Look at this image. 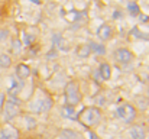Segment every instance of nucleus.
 I'll list each match as a JSON object with an SVG mask.
<instances>
[{"label":"nucleus","mask_w":149,"mask_h":139,"mask_svg":"<svg viewBox=\"0 0 149 139\" xmlns=\"http://www.w3.org/2000/svg\"><path fill=\"white\" fill-rule=\"evenodd\" d=\"M20 109H22V100L19 98V96H9L6 97V103L1 109V119L4 123H10L13 122L19 115H20Z\"/></svg>","instance_id":"1"},{"label":"nucleus","mask_w":149,"mask_h":139,"mask_svg":"<svg viewBox=\"0 0 149 139\" xmlns=\"http://www.w3.org/2000/svg\"><path fill=\"white\" fill-rule=\"evenodd\" d=\"M103 119V112L97 106H90V107H84L80 113H78V120L87 128H94L97 126Z\"/></svg>","instance_id":"2"},{"label":"nucleus","mask_w":149,"mask_h":139,"mask_svg":"<svg viewBox=\"0 0 149 139\" xmlns=\"http://www.w3.org/2000/svg\"><path fill=\"white\" fill-rule=\"evenodd\" d=\"M83 98V93H81V87L80 83L77 80H71L64 86V101L68 106H77Z\"/></svg>","instance_id":"3"},{"label":"nucleus","mask_w":149,"mask_h":139,"mask_svg":"<svg viewBox=\"0 0 149 139\" xmlns=\"http://www.w3.org/2000/svg\"><path fill=\"white\" fill-rule=\"evenodd\" d=\"M52 104H54V100L52 97H49L48 94H42L39 96L36 100L31 101L29 103V110L32 113H36V115H42V113H48L51 109H52Z\"/></svg>","instance_id":"4"},{"label":"nucleus","mask_w":149,"mask_h":139,"mask_svg":"<svg viewBox=\"0 0 149 139\" xmlns=\"http://www.w3.org/2000/svg\"><path fill=\"white\" fill-rule=\"evenodd\" d=\"M116 116L123 123H132L138 117V109L130 103H122L116 109Z\"/></svg>","instance_id":"5"},{"label":"nucleus","mask_w":149,"mask_h":139,"mask_svg":"<svg viewBox=\"0 0 149 139\" xmlns=\"http://www.w3.org/2000/svg\"><path fill=\"white\" fill-rule=\"evenodd\" d=\"M113 58H114V61L117 62V64H120V65H129L133 59H135V54L129 49V48H125V46H122V48H117L114 52H113Z\"/></svg>","instance_id":"6"},{"label":"nucleus","mask_w":149,"mask_h":139,"mask_svg":"<svg viewBox=\"0 0 149 139\" xmlns=\"http://www.w3.org/2000/svg\"><path fill=\"white\" fill-rule=\"evenodd\" d=\"M96 35H97V38H99L101 42H107V41H110L114 36V28L111 25H109V23H103L97 29V34Z\"/></svg>","instance_id":"7"},{"label":"nucleus","mask_w":149,"mask_h":139,"mask_svg":"<svg viewBox=\"0 0 149 139\" xmlns=\"http://www.w3.org/2000/svg\"><path fill=\"white\" fill-rule=\"evenodd\" d=\"M0 139H20V133L15 126L6 125L0 128Z\"/></svg>","instance_id":"8"},{"label":"nucleus","mask_w":149,"mask_h":139,"mask_svg":"<svg viewBox=\"0 0 149 139\" xmlns=\"http://www.w3.org/2000/svg\"><path fill=\"white\" fill-rule=\"evenodd\" d=\"M51 42H52V48H55L56 51H68L67 42L64 39V36L59 32H54L51 36Z\"/></svg>","instance_id":"9"},{"label":"nucleus","mask_w":149,"mask_h":139,"mask_svg":"<svg viewBox=\"0 0 149 139\" xmlns=\"http://www.w3.org/2000/svg\"><path fill=\"white\" fill-rule=\"evenodd\" d=\"M15 77L17 80H22V81L28 80L31 77V67L26 65V64H23V62L17 64L16 65V70H15Z\"/></svg>","instance_id":"10"},{"label":"nucleus","mask_w":149,"mask_h":139,"mask_svg":"<svg viewBox=\"0 0 149 139\" xmlns=\"http://www.w3.org/2000/svg\"><path fill=\"white\" fill-rule=\"evenodd\" d=\"M61 115L64 119H68V120H78V113L75 110L74 106H68V104H64L61 107Z\"/></svg>","instance_id":"11"},{"label":"nucleus","mask_w":149,"mask_h":139,"mask_svg":"<svg viewBox=\"0 0 149 139\" xmlns=\"http://www.w3.org/2000/svg\"><path fill=\"white\" fill-rule=\"evenodd\" d=\"M97 73L103 81H109L111 78V65L109 62H101L97 68Z\"/></svg>","instance_id":"12"},{"label":"nucleus","mask_w":149,"mask_h":139,"mask_svg":"<svg viewBox=\"0 0 149 139\" xmlns=\"http://www.w3.org/2000/svg\"><path fill=\"white\" fill-rule=\"evenodd\" d=\"M23 86H25V81H22V80H17L16 77L12 80V83H10V87H9V90H7V94L9 96H19V93L23 90Z\"/></svg>","instance_id":"13"},{"label":"nucleus","mask_w":149,"mask_h":139,"mask_svg":"<svg viewBox=\"0 0 149 139\" xmlns=\"http://www.w3.org/2000/svg\"><path fill=\"white\" fill-rule=\"evenodd\" d=\"M129 135L132 139H146V133L142 125H133L129 131Z\"/></svg>","instance_id":"14"},{"label":"nucleus","mask_w":149,"mask_h":139,"mask_svg":"<svg viewBox=\"0 0 149 139\" xmlns=\"http://www.w3.org/2000/svg\"><path fill=\"white\" fill-rule=\"evenodd\" d=\"M59 139H84L81 132H77L74 129H62L59 132Z\"/></svg>","instance_id":"15"},{"label":"nucleus","mask_w":149,"mask_h":139,"mask_svg":"<svg viewBox=\"0 0 149 139\" xmlns=\"http://www.w3.org/2000/svg\"><path fill=\"white\" fill-rule=\"evenodd\" d=\"M90 54H91V49H90L88 44L78 45V46H77V49H75V55H77L78 58H81V59L88 58V57H90Z\"/></svg>","instance_id":"16"},{"label":"nucleus","mask_w":149,"mask_h":139,"mask_svg":"<svg viewBox=\"0 0 149 139\" xmlns=\"http://www.w3.org/2000/svg\"><path fill=\"white\" fill-rule=\"evenodd\" d=\"M88 46H90L91 52H94V54H97V55H101V57L106 55V52H107L104 44H100V42H96V41H90V42H88Z\"/></svg>","instance_id":"17"},{"label":"nucleus","mask_w":149,"mask_h":139,"mask_svg":"<svg viewBox=\"0 0 149 139\" xmlns=\"http://www.w3.org/2000/svg\"><path fill=\"white\" fill-rule=\"evenodd\" d=\"M12 64H13V59L9 54H6V52L0 54V68L1 70H9L12 67Z\"/></svg>","instance_id":"18"},{"label":"nucleus","mask_w":149,"mask_h":139,"mask_svg":"<svg viewBox=\"0 0 149 139\" xmlns=\"http://www.w3.org/2000/svg\"><path fill=\"white\" fill-rule=\"evenodd\" d=\"M130 35L135 38V39H141V41H149V34L142 32L138 26H135L132 31H130Z\"/></svg>","instance_id":"19"},{"label":"nucleus","mask_w":149,"mask_h":139,"mask_svg":"<svg viewBox=\"0 0 149 139\" xmlns=\"http://www.w3.org/2000/svg\"><path fill=\"white\" fill-rule=\"evenodd\" d=\"M12 52L15 54V55H19L20 52H22V48H23V44H22V41L19 39V36H15L13 39H12Z\"/></svg>","instance_id":"20"},{"label":"nucleus","mask_w":149,"mask_h":139,"mask_svg":"<svg viewBox=\"0 0 149 139\" xmlns=\"http://www.w3.org/2000/svg\"><path fill=\"white\" fill-rule=\"evenodd\" d=\"M127 12H129L130 16L136 17V16L141 15V7H139V4L136 1H129L127 3Z\"/></svg>","instance_id":"21"},{"label":"nucleus","mask_w":149,"mask_h":139,"mask_svg":"<svg viewBox=\"0 0 149 139\" xmlns=\"http://www.w3.org/2000/svg\"><path fill=\"white\" fill-rule=\"evenodd\" d=\"M36 125H38V122H36V119L33 117V116H31V115H26L25 116V128L26 129H35L36 128Z\"/></svg>","instance_id":"22"},{"label":"nucleus","mask_w":149,"mask_h":139,"mask_svg":"<svg viewBox=\"0 0 149 139\" xmlns=\"http://www.w3.org/2000/svg\"><path fill=\"white\" fill-rule=\"evenodd\" d=\"M33 42H35V35H32V34H29V32H25V35H23V42H22V44H25L26 46H32Z\"/></svg>","instance_id":"23"},{"label":"nucleus","mask_w":149,"mask_h":139,"mask_svg":"<svg viewBox=\"0 0 149 139\" xmlns=\"http://www.w3.org/2000/svg\"><path fill=\"white\" fill-rule=\"evenodd\" d=\"M45 57H47V59H49V61L56 59V58H58V51H56L55 48H52V46H51V49L47 52V55H45Z\"/></svg>","instance_id":"24"},{"label":"nucleus","mask_w":149,"mask_h":139,"mask_svg":"<svg viewBox=\"0 0 149 139\" xmlns=\"http://www.w3.org/2000/svg\"><path fill=\"white\" fill-rule=\"evenodd\" d=\"M7 38H9V31L6 28H0V44L4 42Z\"/></svg>","instance_id":"25"},{"label":"nucleus","mask_w":149,"mask_h":139,"mask_svg":"<svg viewBox=\"0 0 149 139\" xmlns=\"http://www.w3.org/2000/svg\"><path fill=\"white\" fill-rule=\"evenodd\" d=\"M96 104H99V106H104V104H106V98H104L103 94H99V96L96 97Z\"/></svg>","instance_id":"26"},{"label":"nucleus","mask_w":149,"mask_h":139,"mask_svg":"<svg viewBox=\"0 0 149 139\" xmlns=\"http://www.w3.org/2000/svg\"><path fill=\"white\" fill-rule=\"evenodd\" d=\"M6 97H7V94L0 90V110L3 109V106H4V103H6Z\"/></svg>","instance_id":"27"},{"label":"nucleus","mask_w":149,"mask_h":139,"mask_svg":"<svg viewBox=\"0 0 149 139\" xmlns=\"http://www.w3.org/2000/svg\"><path fill=\"white\" fill-rule=\"evenodd\" d=\"M136 101H141V104H139V106H141V109H146V107H148V100H142L141 97H138V98H136Z\"/></svg>","instance_id":"28"},{"label":"nucleus","mask_w":149,"mask_h":139,"mask_svg":"<svg viewBox=\"0 0 149 139\" xmlns=\"http://www.w3.org/2000/svg\"><path fill=\"white\" fill-rule=\"evenodd\" d=\"M123 16V12L122 10H114V13H113V19H120Z\"/></svg>","instance_id":"29"},{"label":"nucleus","mask_w":149,"mask_h":139,"mask_svg":"<svg viewBox=\"0 0 149 139\" xmlns=\"http://www.w3.org/2000/svg\"><path fill=\"white\" fill-rule=\"evenodd\" d=\"M88 138H90V139H100L99 136H97V135L91 131V129H88Z\"/></svg>","instance_id":"30"},{"label":"nucleus","mask_w":149,"mask_h":139,"mask_svg":"<svg viewBox=\"0 0 149 139\" xmlns=\"http://www.w3.org/2000/svg\"><path fill=\"white\" fill-rule=\"evenodd\" d=\"M32 3H35V4H41V0H31Z\"/></svg>","instance_id":"31"}]
</instances>
